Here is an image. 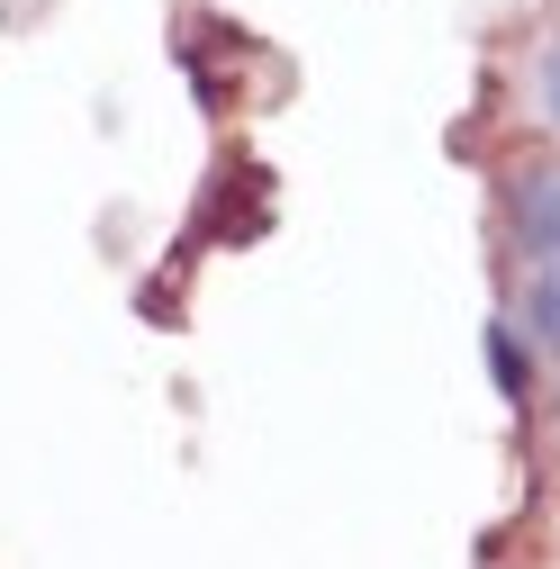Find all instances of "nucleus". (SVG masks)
<instances>
[{
    "label": "nucleus",
    "mask_w": 560,
    "mask_h": 569,
    "mask_svg": "<svg viewBox=\"0 0 560 569\" xmlns=\"http://www.w3.org/2000/svg\"><path fill=\"white\" fill-rule=\"evenodd\" d=\"M507 218H516V244L533 262H560V172H524L507 190Z\"/></svg>",
    "instance_id": "1"
},
{
    "label": "nucleus",
    "mask_w": 560,
    "mask_h": 569,
    "mask_svg": "<svg viewBox=\"0 0 560 569\" xmlns=\"http://www.w3.org/2000/svg\"><path fill=\"white\" fill-rule=\"evenodd\" d=\"M479 352H488V380L507 389V407H524V398H533V352H524V335L498 317V326L479 335Z\"/></svg>",
    "instance_id": "2"
},
{
    "label": "nucleus",
    "mask_w": 560,
    "mask_h": 569,
    "mask_svg": "<svg viewBox=\"0 0 560 569\" xmlns=\"http://www.w3.org/2000/svg\"><path fill=\"white\" fill-rule=\"evenodd\" d=\"M524 335L542 352H560V262H533V299H524Z\"/></svg>",
    "instance_id": "3"
},
{
    "label": "nucleus",
    "mask_w": 560,
    "mask_h": 569,
    "mask_svg": "<svg viewBox=\"0 0 560 569\" xmlns=\"http://www.w3.org/2000/svg\"><path fill=\"white\" fill-rule=\"evenodd\" d=\"M533 100H542V118H551V127H560V46H551V54H542V73H533Z\"/></svg>",
    "instance_id": "4"
},
{
    "label": "nucleus",
    "mask_w": 560,
    "mask_h": 569,
    "mask_svg": "<svg viewBox=\"0 0 560 569\" xmlns=\"http://www.w3.org/2000/svg\"><path fill=\"white\" fill-rule=\"evenodd\" d=\"M551 407H560V398H551Z\"/></svg>",
    "instance_id": "5"
}]
</instances>
